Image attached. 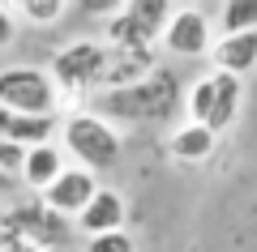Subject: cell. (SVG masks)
Wrapping results in <instances>:
<instances>
[{"instance_id": "obj_5", "label": "cell", "mask_w": 257, "mask_h": 252, "mask_svg": "<svg viewBox=\"0 0 257 252\" xmlns=\"http://www.w3.org/2000/svg\"><path fill=\"white\" fill-rule=\"evenodd\" d=\"M0 111L18 116H60V99L39 64H5L0 69Z\"/></svg>"}, {"instance_id": "obj_7", "label": "cell", "mask_w": 257, "mask_h": 252, "mask_svg": "<svg viewBox=\"0 0 257 252\" xmlns=\"http://www.w3.org/2000/svg\"><path fill=\"white\" fill-rule=\"evenodd\" d=\"M0 231H13V235H22V239H30L35 248L47 252V248H60V243H64L69 222L56 218L52 209H43L39 197H35V201H22V205L5 209V214H0Z\"/></svg>"}, {"instance_id": "obj_11", "label": "cell", "mask_w": 257, "mask_h": 252, "mask_svg": "<svg viewBox=\"0 0 257 252\" xmlns=\"http://www.w3.org/2000/svg\"><path fill=\"white\" fill-rule=\"evenodd\" d=\"M73 222H77V231H82L86 239H94V235H111V231H124V197H120L116 188H99V192L90 197V205H86Z\"/></svg>"}, {"instance_id": "obj_12", "label": "cell", "mask_w": 257, "mask_h": 252, "mask_svg": "<svg viewBox=\"0 0 257 252\" xmlns=\"http://www.w3.org/2000/svg\"><path fill=\"white\" fill-rule=\"evenodd\" d=\"M60 133V116H18V111H0V141L30 150V145H47Z\"/></svg>"}, {"instance_id": "obj_18", "label": "cell", "mask_w": 257, "mask_h": 252, "mask_svg": "<svg viewBox=\"0 0 257 252\" xmlns=\"http://www.w3.org/2000/svg\"><path fill=\"white\" fill-rule=\"evenodd\" d=\"M86 252H138V243L128 231H111V235H94L86 243Z\"/></svg>"}, {"instance_id": "obj_9", "label": "cell", "mask_w": 257, "mask_h": 252, "mask_svg": "<svg viewBox=\"0 0 257 252\" xmlns=\"http://www.w3.org/2000/svg\"><path fill=\"white\" fill-rule=\"evenodd\" d=\"M155 69H159V52H116V47H107V64H103V77H99V94L128 90V86L146 81Z\"/></svg>"}, {"instance_id": "obj_2", "label": "cell", "mask_w": 257, "mask_h": 252, "mask_svg": "<svg viewBox=\"0 0 257 252\" xmlns=\"http://www.w3.org/2000/svg\"><path fill=\"white\" fill-rule=\"evenodd\" d=\"M103 64H107V43L103 39H73L64 43L60 52L47 64V77L56 86V99H60V111H82V103L90 94H99V77Z\"/></svg>"}, {"instance_id": "obj_21", "label": "cell", "mask_w": 257, "mask_h": 252, "mask_svg": "<svg viewBox=\"0 0 257 252\" xmlns=\"http://www.w3.org/2000/svg\"><path fill=\"white\" fill-rule=\"evenodd\" d=\"M47 252H64V248H47Z\"/></svg>"}, {"instance_id": "obj_19", "label": "cell", "mask_w": 257, "mask_h": 252, "mask_svg": "<svg viewBox=\"0 0 257 252\" xmlns=\"http://www.w3.org/2000/svg\"><path fill=\"white\" fill-rule=\"evenodd\" d=\"M13 39H18V18L0 5V52H5V47H13Z\"/></svg>"}, {"instance_id": "obj_17", "label": "cell", "mask_w": 257, "mask_h": 252, "mask_svg": "<svg viewBox=\"0 0 257 252\" xmlns=\"http://www.w3.org/2000/svg\"><path fill=\"white\" fill-rule=\"evenodd\" d=\"M60 18H64L60 0H22V22H30V26H56Z\"/></svg>"}, {"instance_id": "obj_8", "label": "cell", "mask_w": 257, "mask_h": 252, "mask_svg": "<svg viewBox=\"0 0 257 252\" xmlns=\"http://www.w3.org/2000/svg\"><path fill=\"white\" fill-rule=\"evenodd\" d=\"M99 188H103L99 175H90L86 167H64V171L56 175L43 192H39V205L52 209V214L64 218V222H73V218L90 205V197H94Z\"/></svg>"}, {"instance_id": "obj_20", "label": "cell", "mask_w": 257, "mask_h": 252, "mask_svg": "<svg viewBox=\"0 0 257 252\" xmlns=\"http://www.w3.org/2000/svg\"><path fill=\"white\" fill-rule=\"evenodd\" d=\"M9 184H13V180H9V175H0V192H5V188H9Z\"/></svg>"}, {"instance_id": "obj_14", "label": "cell", "mask_w": 257, "mask_h": 252, "mask_svg": "<svg viewBox=\"0 0 257 252\" xmlns=\"http://www.w3.org/2000/svg\"><path fill=\"white\" fill-rule=\"evenodd\" d=\"M60 171H64V150H60L56 141H47V145H30V150L22 154V171H18V180L39 197V192H43Z\"/></svg>"}, {"instance_id": "obj_16", "label": "cell", "mask_w": 257, "mask_h": 252, "mask_svg": "<svg viewBox=\"0 0 257 252\" xmlns=\"http://www.w3.org/2000/svg\"><path fill=\"white\" fill-rule=\"evenodd\" d=\"M240 30H257V0L223 5V35H240Z\"/></svg>"}, {"instance_id": "obj_1", "label": "cell", "mask_w": 257, "mask_h": 252, "mask_svg": "<svg viewBox=\"0 0 257 252\" xmlns=\"http://www.w3.org/2000/svg\"><path fill=\"white\" fill-rule=\"evenodd\" d=\"M180 103H184V86L176 77V69L159 64L138 86L99 94V116H107L111 124L116 120H124V124H155V120H172L180 111Z\"/></svg>"}, {"instance_id": "obj_4", "label": "cell", "mask_w": 257, "mask_h": 252, "mask_svg": "<svg viewBox=\"0 0 257 252\" xmlns=\"http://www.w3.org/2000/svg\"><path fill=\"white\" fill-rule=\"evenodd\" d=\"M167 13H172V5H163V0L116 5V13L103 18V43L116 47V52H155Z\"/></svg>"}, {"instance_id": "obj_15", "label": "cell", "mask_w": 257, "mask_h": 252, "mask_svg": "<svg viewBox=\"0 0 257 252\" xmlns=\"http://www.w3.org/2000/svg\"><path fill=\"white\" fill-rule=\"evenodd\" d=\"M214 145H219V137L206 124H189V120H180L176 133L167 137V154H172L176 162H206L214 154Z\"/></svg>"}, {"instance_id": "obj_13", "label": "cell", "mask_w": 257, "mask_h": 252, "mask_svg": "<svg viewBox=\"0 0 257 252\" xmlns=\"http://www.w3.org/2000/svg\"><path fill=\"white\" fill-rule=\"evenodd\" d=\"M210 77H214V99H210V116H206V128L219 137V133H227V128L236 124V116H240L244 81L231 77V73H214V69H210Z\"/></svg>"}, {"instance_id": "obj_6", "label": "cell", "mask_w": 257, "mask_h": 252, "mask_svg": "<svg viewBox=\"0 0 257 252\" xmlns=\"http://www.w3.org/2000/svg\"><path fill=\"white\" fill-rule=\"evenodd\" d=\"M167 56H180V60H193V56H210L214 30H210V13L197 9V5H176L163 22V35H159Z\"/></svg>"}, {"instance_id": "obj_3", "label": "cell", "mask_w": 257, "mask_h": 252, "mask_svg": "<svg viewBox=\"0 0 257 252\" xmlns=\"http://www.w3.org/2000/svg\"><path fill=\"white\" fill-rule=\"evenodd\" d=\"M60 141H64V150L77 158V167H86L90 175L107 171V167H116V162L124 158V133H120L107 116L86 111V107L60 116Z\"/></svg>"}, {"instance_id": "obj_10", "label": "cell", "mask_w": 257, "mask_h": 252, "mask_svg": "<svg viewBox=\"0 0 257 252\" xmlns=\"http://www.w3.org/2000/svg\"><path fill=\"white\" fill-rule=\"evenodd\" d=\"M210 64L214 73H231L244 77L257 69V30H240V35H219L210 43Z\"/></svg>"}]
</instances>
